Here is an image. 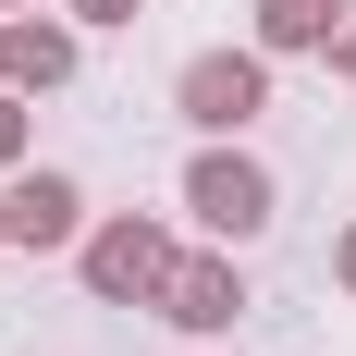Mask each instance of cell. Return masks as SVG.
<instances>
[{
    "mask_svg": "<svg viewBox=\"0 0 356 356\" xmlns=\"http://www.w3.org/2000/svg\"><path fill=\"white\" fill-rule=\"evenodd\" d=\"M74 258H86V295H99V307H160V283H172V234H160L147 209L86 221V234H74Z\"/></svg>",
    "mask_w": 356,
    "mask_h": 356,
    "instance_id": "1",
    "label": "cell"
},
{
    "mask_svg": "<svg viewBox=\"0 0 356 356\" xmlns=\"http://www.w3.org/2000/svg\"><path fill=\"white\" fill-rule=\"evenodd\" d=\"M172 111L197 136H246L258 111H270V49H197V62L172 74Z\"/></svg>",
    "mask_w": 356,
    "mask_h": 356,
    "instance_id": "2",
    "label": "cell"
},
{
    "mask_svg": "<svg viewBox=\"0 0 356 356\" xmlns=\"http://www.w3.org/2000/svg\"><path fill=\"white\" fill-rule=\"evenodd\" d=\"M184 209L209 221L221 246H246V234H270V172H258L246 147H197L184 160Z\"/></svg>",
    "mask_w": 356,
    "mask_h": 356,
    "instance_id": "3",
    "label": "cell"
},
{
    "mask_svg": "<svg viewBox=\"0 0 356 356\" xmlns=\"http://www.w3.org/2000/svg\"><path fill=\"white\" fill-rule=\"evenodd\" d=\"M0 234H13V246H74V234H86V184L74 172H25V160H13V184H0Z\"/></svg>",
    "mask_w": 356,
    "mask_h": 356,
    "instance_id": "4",
    "label": "cell"
},
{
    "mask_svg": "<svg viewBox=\"0 0 356 356\" xmlns=\"http://www.w3.org/2000/svg\"><path fill=\"white\" fill-rule=\"evenodd\" d=\"M160 320H172V332H197V344H221V332L246 320V270H234V258H172Z\"/></svg>",
    "mask_w": 356,
    "mask_h": 356,
    "instance_id": "5",
    "label": "cell"
},
{
    "mask_svg": "<svg viewBox=\"0 0 356 356\" xmlns=\"http://www.w3.org/2000/svg\"><path fill=\"white\" fill-rule=\"evenodd\" d=\"M0 86H25V99L74 86V25H49V13H13V25H0Z\"/></svg>",
    "mask_w": 356,
    "mask_h": 356,
    "instance_id": "6",
    "label": "cell"
},
{
    "mask_svg": "<svg viewBox=\"0 0 356 356\" xmlns=\"http://www.w3.org/2000/svg\"><path fill=\"white\" fill-rule=\"evenodd\" d=\"M344 25V0H258V49H320Z\"/></svg>",
    "mask_w": 356,
    "mask_h": 356,
    "instance_id": "7",
    "label": "cell"
},
{
    "mask_svg": "<svg viewBox=\"0 0 356 356\" xmlns=\"http://www.w3.org/2000/svg\"><path fill=\"white\" fill-rule=\"evenodd\" d=\"M25 160V86H0V172Z\"/></svg>",
    "mask_w": 356,
    "mask_h": 356,
    "instance_id": "8",
    "label": "cell"
},
{
    "mask_svg": "<svg viewBox=\"0 0 356 356\" xmlns=\"http://www.w3.org/2000/svg\"><path fill=\"white\" fill-rule=\"evenodd\" d=\"M320 62H332V74H344V86H356V0H344V25L320 37Z\"/></svg>",
    "mask_w": 356,
    "mask_h": 356,
    "instance_id": "9",
    "label": "cell"
},
{
    "mask_svg": "<svg viewBox=\"0 0 356 356\" xmlns=\"http://www.w3.org/2000/svg\"><path fill=\"white\" fill-rule=\"evenodd\" d=\"M62 13H74V25H136L147 0H62Z\"/></svg>",
    "mask_w": 356,
    "mask_h": 356,
    "instance_id": "10",
    "label": "cell"
},
{
    "mask_svg": "<svg viewBox=\"0 0 356 356\" xmlns=\"http://www.w3.org/2000/svg\"><path fill=\"white\" fill-rule=\"evenodd\" d=\"M332 283H344V295H356V221H344V246H332Z\"/></svg>",
    "mask_w": 356,
    "mask_h": 356,
    "instance_id": "11",
    "label": "cell"
},
{
    "mask_svg": "<svg viewBox=\"0 0 356 356\" xmlns=\"http://www.w3.org/2000/svg\"><path fill=\"white\" fill-rule=\"evenodd\" d=\"M0 13H25V0H0Z\"/></svg>",
    "mask_w": 356,
    "mask_h": 356,
    "instance_id": "12",
    "label": "cell"
},
{
    "mask_svg": "<svg viewBox=\"0 0 356 356\" xmlns=\"http://www.w3.org/2000/svg\"><path fill=\"white\" fill-rule=\"evenodd\" d=\"M0 246H13V234H0Z\"/></svg>",
    "mask_w": 356,
    "mask_h": 356,
    "instance_id": "13",
    "label": "cell"
}]
</instances>
